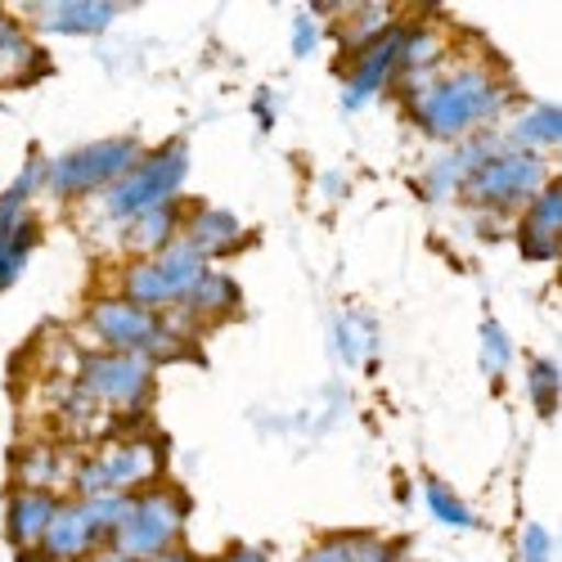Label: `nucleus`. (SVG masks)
Wrapping results in <instances>:
<instances>
[{
  "label": "nucleus",
  "instance_id": "11",
  "mask_svg": "<svg viewBox=\"0 0 562 562\" xmlns=\"http://www.w3.org/2000/svg\"><path fill=\"white\" fill-rule=\"evenodd\" d=\"M10 513H14V518H10V536L32 540V536L45 531V522L55 518V499H50V495H41V491H27V495L14 499Z\"/></svg>",
  "mask_w": 562,
  "mask_h": 562
},
{
  "label": "nucleus",
  "instance_id": "9",
  "mask_svg": "<svg viewBox=\"0 0 562 562\" xmlns=\"http://www.w3.org/2000/svg\"><path fill=\"white\" fill-rule=\"evenodd\" d=\"M95 527L86 522V513L81 508H59L50 522H45L41 540H45V558H77L86 553L90 544H95Z\"/></svg>",
  "mask_w": 562,
  "mask_h": 562
},
{
  "label": "nucleus",
  "instance_id": "7",
  "mask_svg": "<svg viewBox=\"0 0 562 562\" xmlns=\"http://www.w3.org/2000/svg\"><path fill=\"white\" fill-rule=\"evenodd\" d=\"M95 329L109 347H145V342H158V324L131 306V302H100L95 306Z\"/></svg>",
  "mask_w": 562,
  "mask_h": 562
},
{
  "label": "nucleus",
  "instance_id": "22",
  "mask_svg": "<svg viewBox=\"0 0 562 562\" xmlns=\"http://www.w3.org/2000/svg\"><path fill=\"white\" fill-rule=\"evenodd\" d=\"M229 562H266V553H261V549H239Z\"/></svg>",
  "mask_w": 562,
  "mask_h": 562
},
{
  "label": "nucleus",
  "instance_id": "15",
  "mask_svg": "<svg viewBox=\"0 0 562 562\" xmlns=\"http://www.w3.org/2000/svg\"><path fill=\"white\" fill-rule=\"evenodd\" d=\"M135 225H139V229L131 234V244H135V248H154V244H162L167 234H171V207L162 203V207H154V212H139Z\"/></svg>",
  "mask_w": 562,
  "mask_h": 562
},
{
  "label": "nucleus",
  "instance_id": "10",
  "mask_svg": "<svg viewBox=\"0 0 562 562\" xmlns=\"http://www.w3.org/2000/svg\"><path fill=\"white\" fill-rule=\"evenodd\" d=\"M558 207H562L558 190H544L536 212H531V221H527V229H522V248L531 257H553L558 252Z\"/></svg>",
  "mask_w": 562,
  "mask_h": 562
},
{
  "label": "nucleus",
  "instance_id": "17",
  "mask_svg": "<svg viewBox=\"0 0 562 562\" xmlns=\"http://www.w3.org/2000/svg\"><path fill=\"white\" fill-rule=\"evenodd\" d=\"M522 135H536V139H544V145H553L558 139V109H536L522 122Z\"/></svg>",
  "mask_w": 562,
  "mask_h": 562
},
{
  "label": "nucleus",
  "instance_id": "21",
  "mask_svg": "<svg viewBox=\"0 0 562 562\" xmlns=\"http://www.w3.org/2000/svg\"><path fill=\"white\" fill-rule=\"evenodd\" d=\"M527 562H544V531L540 527L527 531Z\"/></svg>",
  "mask_w": 562,
  "mask_h": 562
},
{
  "label": "nucleus",
  "instance_id": "16",
  "mask_svg": "<svg viewBox=\"0 0 562 562\" xmlns=\"http://www.w3.org/2000/svg\"><path fill=\"white\" fill-rule=\"evenodd\" d=\"M229 234H234V221H229L225 212H203L199 225H194V248L203 252V248H212V244H225Z\"/></svg>",
  "mask_w": 562,
  "mask_h": 562
},
{
  "label": "nucleus",
  "instance_id": "13",
  "mask_svg": "<svg viewBox=\"0 0 562 562\" xmlns=\"http://www.w3.org/2000/svg\"><path fill=\"white\" fill-rule=\"evenodd\" d=\"M113 10L117 5H55L45 14V23L59 27V32H95V27L113 23Z\"/></svg>",
  "mask_w": 562,
  "mask_h": 562
},
{
  "label": "nucleus",
  "instance_id": "20",
  "mask_svg": "<svg viewBox=\"0 0 562 562\" xmlns=\"http://www.w3.org/2000/svg\"><path fill=\"white\" fill-rule=\"evenodd\" d=\"M428 495H432V508L441 513V518H450V522H459V527H468V513H463V508H459V504H454V499H450V495H446L441 486H432Z\"/></svg>",
  "mask_w": 562,
  "mask_h": 562
},
{
  "label": "nucleus",
  "instance_id": "2",
  "mask_svg": "<svg viewBox=\"0 0 562 562\" xmlns=\"http://www.w3.org/2000/svg\"><path fill=\"white\" fill-rule=\"evenodd\" d=\"M184 518V499H167V495H145V499H131L126 522L113 531L117 540V558H162L176 527Z\"/></svg>",
  "mask_w": 562,
  "mask_h": 562
},
{
  "label": "nucleus",
  "instance_id": "4",
  "mask_svg": "<svg viewBox=\"0 0 562 562\" xmlns=\"http://www.w3.org/2000/svg\"><path fill=\"white\" fill-rule=\"evenodd\" d=\"M135 158V145L131 139H113V145H100V149H81V154H68L50 167V184L59 194H86L104 184L109 176L126 171Z\"/></svg>",
  "mask_w": 562,
  "mask_h": 562
},
{
  "label": "nucleus",
  "instance_id": "14",
  "mask_svg": "<svg viewBox=\"0 0 562 562\" xmlns=\"http://www.w3.org/2000/svg\"><path fill=\"white\" fill-rule=\"evenodd\" d=\"M27 248H32V225L19 221V239H14V234H10V239H0V289L14 284V274H19L23 257H27Z\"/></svg>",
  "mask_w": 562,
  "mask_h": 562
},
{
  "label": "nucleus",
  "instance_id": "12",
  "mask_svg": "<svg viewBox=\"0 0 562 562\" xmlns=\"http://www.w3.org/2000/svg\"><path fill=\"white\" fill-rule=\"evenodd\" d=\"M401 32H392V36H383L379 45H373V55L364 59V68L356 72V90H351V100H360L364 90H373V86H383V77H387V68L396 64V55H401Z\"/></svg>",
  "mask_w": 562,
  "mask_h": 562
},
{
  "label": "nucleus",
  "instance_id": "1",
  "mask_svg": "<svg viewBox=\"0 0 562 562\" xmlns=\"http://www.w3.org/2000/svg\"><path fill=\"white\" fill-rule=\"evenodd\" d=\"M499 109V86L486 72H454L446 81H432L428 90H418L414 113L432 135H459L463 126L486 122Z\"/></svg>",
  "mask_w": 562,
  "mask_h": 562
},
{
  "label": "nucleus",
  "instance_id": "6",
  "mask_svg": "<svg viewBox=\"0 0 562 562\" xmlns=\"http://www.w3.org/2000/svg\"><path fill=\"white\" fill-rule=\"evenodd\" d=\"M86 387L109 401H145L149 392V369L135 356H95L86 360Z\"/></svg>",
  "mask_w": 562,
  "mask_h": 562
},
{
  "label": "nucleus",
  "instance_id": "3",
  "mask_svg": "<svg viewBox=\"0 0 562 562\" xmlns=\"http://www.w3.org/2000/svg\"><path fill=\"white\" fill-rule=\"evenodd\" d=\"M180 176H184V149H180V145H171L167 154L149 158V162L139 167L135 176H126L122 184H113L109 203H113V212H117V216L154 212V207H162V203L171 199V190L180 184Z\"/></svg>",
  "mask_w": 562,
  "mask_h": 562
},
{
  "label": "nucleus",
  "instance_id": "23",
  "mask_svg": "<svg viewBox=\"0 0 562 562\" xmlns=\"http://www.w3.org/2000/svg\"><path fill=\"white\" fill-rule=\"evenodd\" d=\"M95 562H126V558H117V553H109V558H95Z\"/></svg>",
  "mask_w": 562,
  "mask_h": 562
},
{
  "label": "nucleus",
  "instance_id": "8",
  "mask_svg": "<svg viewBox=\"0 0 562 562\" xmlns=\"http://www.w3.org/2000/svg\"><path fill=\"white\" fill-rule=\"evenodd\" d=\"M145 468H149L145 450L122 446V450H109V454L95 459V463H86L81 473H77V486H81V491H95V495H113L117 486L145 477Z\"/></svg>",
  "mask_w": 562,
  "mask_h": 562
},
{
  "label": "nucleus",
  "instance_id": "18",
  "mask_svg": "<svg viewBox=\"0 0 562 562\" xmlns=\"http://www.w3.org/2000/svg\"><path fill=\"white\" fill-rule=\"evenodd\" d=\"M27 55H32V45H27V41H23L5 19H0V64H5V59H14V64H19V59H27Z\"/></svg>",
  "mask_w": 562,
  "mask_h": 562
},
{
  "label": "nucleus",
  "instance_id": "19",
  "mask_svg": "<svg viewBox=\"0 0 562 562\" xmlns=\"http://www.w3.org/2000/svg\"><path fill=\"white\" fill-rule=\"evenodd\" d=\"M553 396H558V373H553V364H536V401H540L544 414L553 409Z\"/></svg>",
  "mask_w": 562,
  "mask_h": 562
},
{
  "label": "nucleus",
  "instance_id": "5",
  "mask_svg": "<svg viewBox=\"0 0 562 562\" xmlns=\"http://www.w3.org/2000/svg\"><path fill=\"white\" fill-rule=\"evenodd\" d=\"M540 176H544V162L536 154H499L468 180V194L482 203H518L536 190Z\"/></svg>",
  "mask_w": 562,
  "mask_h": 562
}]
</instances>
